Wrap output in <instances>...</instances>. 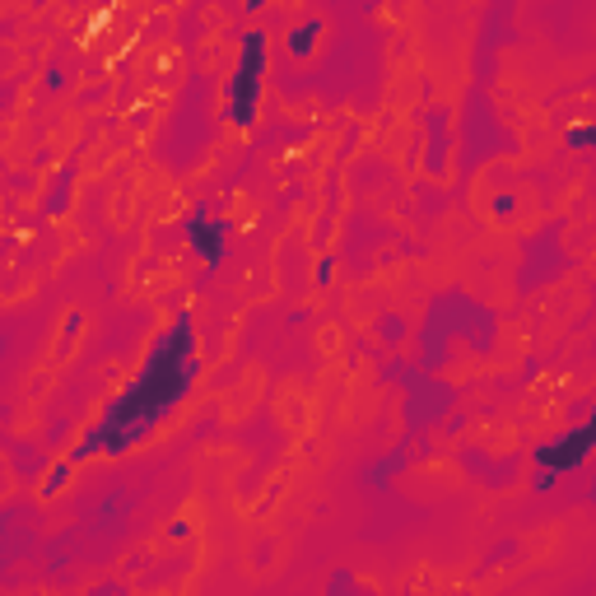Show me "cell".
I'll list each match as a JSON object with an SVG mask.
<instances>
[{
	"label": "cell",
	"mask_w": 596,
	"mask_h": 596,
	"mask_svg": "<svg viewBox=\"0 0 596 596\" xmlns=\"http://www.w3.org/2000/svg\"><path fill=\"white\" fill-rule=\"evenodd\" d=\"M191 345H196L191 317H177L173 331H168V336L154 345V354L145 359L140 378L126 387L122 401L103 415V424H98L94 434L84 438V452H126L131 443H140V438L187 396L191 373H196Z\"/></svg>",
	"instance_id": "obj_1"
},
{
	"label": "cell",
	"mask_w": 596,
	"mask_h": 596,
	"mask_svg": "<svg viewBox=\"0 0 596 596\" xmlns=\"http://www.w3.org/2000/svg\"><path fill=\"white\" fill-rule=\"evenodd\" d=\"M261 75H266V38L261 33H247L243 38V56H238V70L229 80V117L238 126H252L261 103Z\"/></svg>",
	"instance_id": "obj_2"
},
{
	"label": "cell",
	"mask_w": 596,
	"mask_h": 596,
	"mask_svg": "<svg viewBox=\"0 0 596 596\" xmlns=\"http://www.w3.org/2000/svg\"><path fill=\"white\" fill-rule=\"evenodd\" d=\"M596 443V429L592 424H578L569 438H559V443H545L541 452H536V466H541V485H550L559 471H573V466H583L587 452H592Z\"/></svg>",
	"instance_id": "obj_3"
},
{
	"label": "cell",
	"mask_w": 596,
	"mask_h": 596,
	"mask_svg": "<svg viewBox=\"0 0 596 596\" xmlns=\"http://www.w3.org/2000/svg\"><path fill=\"white\" fill-rule=\"evenodd\" d=\"M187 243L196 247L205 261H219V257H224V243H229V229H224V224H215V219L196 215L187 224Z\"/></svg>",
	"instance_id": "obj_4"
},
{
	"label": "cell",
	"mask_w": 596,
	"mask_h": 596,
	"mask_svg": "<svg viewBox=\"0 0 596 596\" xmlns=\"http://www.w3.org/2000/svg\"><path fill=\"white\" fill-rule=\"evenodd\" d=\"M317 28H322V24H317V19H312V24L303 28V33H298V28H294V52H308V42H312V33H317Z\"/></svg>",
	"instance_id": "obj_5"
},
{
	"label": "cell",
	"mask_w": 596,
	"mask_h": 596,
	"mask_svg": "<svg viewBox=\"0 0 596 596\" xmlns=\"http://www.w3.org/2000/svg\"><path fill=\"white\" fill-rule=\"evenodd\" d=\"M569 145H573V149L592 145V126H573V131H569Z\"/></svg>",
	"instance_id": "obj_6"
}]
</instances>
